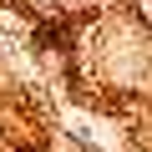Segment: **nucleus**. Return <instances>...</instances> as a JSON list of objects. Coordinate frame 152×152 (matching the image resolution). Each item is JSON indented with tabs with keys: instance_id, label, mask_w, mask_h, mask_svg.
<instances>
[{
	"instance_id": "nucleus-1",
	"label": "nucleus",
	"mask_w": 152,
	"mask_h": 152,
	"mask_svg": "<svg viewBox=\"0 0 152 152\" xmlns=\"http://www.w3.org/2000/svg\"><path fill=\"white\" fill-rule=\"evenodd\" d=\"M142 15H147V20H152V0H142Z\"/></svg>"
}]
</instances>
